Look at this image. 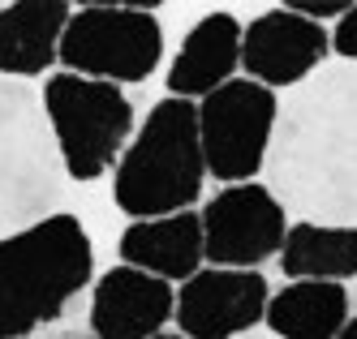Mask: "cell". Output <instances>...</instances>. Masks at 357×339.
<instances>
[{"label":"cell","instance_id":"1","mask_svg":"<svg viewBox=\"0 0 357 339\" xmlns=\"http://www.w3.org/2000/svg\"><path fill=\"white\" fill-rule=\"evenodd\" d=\"M267 189L305 223L357 228V65L331 61L280 103Z\"/></svg>","mask_w":357,"mask_h":339},{"label":"cell","instance_id":"2","mask_svg":"<svg viewBox=\"0 0 357 339\" xmlns=\"http://www.w3.org/2000/svg\"><path fill=\"white\" fill-rule=\"evenodd\" d=\"M95 279V245L78 215L56 211L0 241V339H31L65 318Z\"/></svg>","mask_w":357,"mask_h":339},{"label":"cell","instance_id":"3","mask_svg":"<svg viewBox=\"0 0 357 339\" xmlns=\"http://www.w3.org/2000/svg\"><path fill=\"white\" fill-rule=\"evenodd\" d=\"M207 180L198 138V103L194 99H160L125 146L112 176V202L130 219H164L194 211Z\"/></svg>","mask_w":357,"mask_h":339},{"label":"cell","instance_id":"4","mask_svg":"<svg viewBox=\"0 0 357 339\" xmlns=\"http://www.w3.org/2000/svg\"><path fill=\"white\" fill-rule=\"evenodd\" d=\"M65 164L43 116V99L26 82L0 77V241L56 215L65 202Z\"/></svg>","mask_w":357,"mask_h":339},{"label":"cell","instance_id":"5","mask_svg":"<svg viewBox=\"0 0 357 339\" xmlns=\"http://www.w3.org/2000/svg\"><path fill=\"white\" fill-rule=\"evenodd\" d=\"M61 164L73 180H99L134 142V103L121 86L78 73H52L39 90Z\"/></svg>","mask_w":357,"mask_h":339},{"label":"cell","instance_id":"6","mask_svg":"<svg viewBox=\"0 0 357 339\" xmlns=\"http://www.w3.org/2000/svg\"><path fill=\"white\" fill-rule=\"evenodd\" d=\"M164 61V26L146 5H82L73 9L61 65L65 73L95 77L112 86L146 82Z\"/></svg>","mask_w":357,"mask_h":339},{"label":"cell","instance_id":"7","mask_svg":"<svg viewBox=\"0 0 357 339\" xmlns=\"http://www.w3.org/2000/svg\"><path fill=\"white\" fill-rule=\"evenodd\" d=\"M280 120V99L275 90L233 77L228 86L198 99V138H202V159L207 176L220 185H245L254 172H263L271 138Z\"/></svg>","mask_w":357,"mask_h":339},{"label":"cell","instance_id":"8","mask_svg":"<svg viewBox=\"0 0 357 339\" xmlns=\"http://www.w3.org/2000/svg\"><path fill=\"white\" fill-rule=\"evenodd\" d=\"M198 215H202L207 267L259 271L267 258L284 249V237H289V211L259 180L224 185L215 198H207Z\"/></svg>","mask_w":357,"mask_h":339},{"label":"cell","instance_id":"9","mask_svg":"<svg viewBox=\"0 0 357 339\" xmlns=\"http://www.w3.org/2000/svg\"><path fill=\"white\" fill-rule=\"evenodd\" d=\"M331 52L327 26L293 13L289 5H275L259 13L241 31V69L250 82L267 90H297L323 69Z\"/></svg>","mask_w":357,"mask_h":339},{"label":"cell","instance_id":"10","mask_svg":"<svg viewBox=\"0 0 357 339\" xmlns=\"http://www.w3.org/2000/svg\"><path fill=\"white\" fill-rule=\"evenodd\" d=\"M267 275L233 271V267H202L176 292V326L185 339H237L267 322Z\"/></svg>","mask_w":357,"mask_h":339},{"label":"cell","instance_id":"11","mask_svg":"<svg viewBox=\"0 0 357 339\" xmlns=\"http://www.w3.org/2000/svg\"><path fill=\"white\" fill-rule=\"evenodd\" d=\"M176 318V292L160 275L112 267L91 288L86 326L95 339H151Z\"/></svg>","mask_w":357,"mask_h":339},{"label":"cell","instance_id":"12","mask_svg":"<svg viewBox=\"0 0 357 339\" xmlns=\"http://www.w3.org/2000/svg\"><path fill=\"white\" fill-rule=\"evenodd\" d=\"M241 31L245 26L215 9L190 26V35L176 47V61L168 65V95L172 99H207L211 90L228 86L241 69Z\"/></svg>","mask_w":357,"mask_h":339},{"label":"cell","instance_id":"13","mask_svg":"<svg viewBox=\"0 0 357 339\" xmlns=\"http://www.w3.org/2000/svg\"><path fill=\"white\" fill-rule=\"evenodd\" d=\"M73 9L65 0H13L0 5V77L26 82L61 61V39Z\"/></svg>","mask_w":357,"mask_h":339},{"label":"cell","instance_id":"14","mask_svg":"<svg viewBox=\"0 0 357 339\" xmlns=\"http://www.w3.org/2000/svg\"><path fill=\"white\" fill-rule=\"evenodd\" d=\"M121 267H138L146 275L160 279H190L202 271L207 253H202V215L181 211V215H164V219H134L116 241Z\"/></svg>","mask_w":357,"mask_h":339},{"label":"cell","instance_id":"15","mask_svg":"<svg viewBox=\"0 0 357 339\" xmlns=\"http://www.w3.org/2000/svg\"><path fill=\"white\" fill-rule=\"evenodd\" d=\"M349 322V292L331 279H289L267 301V331L275 339H336Z\"/></svg>","mask_w":357,"mask_h":339},{"label":"cell","instance_id":"16","mask_svg":"<svg viewBox=\"0 0 357 339\" xmlns=\"http://www.w3.org/2000/svg\"><path fill=\"white\" fill-rule=\"evenodd\" d=\"M280 271H284V279H331V283L353 279L357 275V228L293 219L284 249H280Z\"/></svg>","mask_w":357,"mask_h":339},{"label":"cell","instance_id":"17","mask_svg":"<svg viewBox=\"0 0 357 339\" xmlns=\"http://www.w3.org/2000/svg\"><path fill=\"white\" fill-rule=\"evenodd\" d=\"M331 52H336L340 61L357 65V5H349V13L336 22V31H331Z\"/></svg>","mask_w":357,"mask_h":339},{"label":"cell","instance_id":"18","mask_svg":"<svg viewBox=\"0 0 357 339\" xmlns=\"http://www.w3.org/2000/svg\"><path fill=\"white\" fill-rule=\"evenodd\" d=\"M336 339H357V318H349V322H344V331H340Z\"/></svg>","mask_w":357,"mask_h":339},{"label":"cell","instance_id":"19","mask_svg":"<svg viewBox=\"0 0 357 339\" xmlns=\"http://www.w3.org/2000/svg\"><path fill=\"white\" fill-rule=\"evenodd\" d=\"M237 339H275V335H259V331H250V335H237Z\"/></svg>","mask_w":357,"mask_h":339},{"label":"cell","instance_id":"20","mask_svg":"<svg viewBox=\"0 0 357 339\" xmlns=\"http://www.w3.org/2000/svg\"><path fill=\"white\" fill-rule=\"evenodd\" d=\"M151 339H185V335H151Z\"/></svg>","mask_w":357,"mask_h":339}]
</instances>
